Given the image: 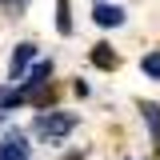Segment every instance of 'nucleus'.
I'll return each instance as SVG.
<instances>
[{
	"mask_svg": "<svg viewBox=\"0 0 160 160\" xmlns=\"http://www.w3.org/2000/svg\"><path fill=\"white\" fill-rule=\"evenodd\" d=\"M36 136H48V140H60V136H68L72 128H76V116L72 112H48V116H36Z\"/></svg>",
	"mask_w": 160,
	"mask_h": 160,
	"instance_id": "nucleus-1",
	"label": "nucleus"
},
{
	"mask_svg": "<svg viewBox=\"0 0 160 160\" xmlns=\"http://www.w3.org/2000/svg\"><path fill=\"white\" fill-rule=\"evenodd\" d=\"M32 56H36V44H28V40L16 44V52H12V60H8V76L20 80V76H24V68L32 64Z\"/></svg>",
	"mask_w": 160,
	"mask_h": 160,
	"instance_id": "nucleus-2",
	"label": "nucleus"
},
{
	"mask_svg": "<svg viewBox=\"0 0 160 160\" xmlns=\"http://www.w3.org/2000/svg\"><path fill=\"white\" fill-rule=\"evenodd\" d=\"M0 160H28V144H24V132H8L4 144H0Z\"/></svg>",
	"mask_w": 160,
	"mask_h": 160,
	"instance_id": "nucleus-3",
	"label": "nucleus"
},
{
	"mask_svg": "<svg viewBox=\"0 0 160 160\" xmlns=\"http://www.w3.org/2000/svg\"><path fill=\"white\" fill-rule=\"evenodd\" d=\"M92 20H96L100 28H120L124 24V8L120 4H96L92 8Z\"/></svg>",
	"mask_w": 160,
	"mask_h": 160,
	"instance_id": "nucleus-4",
	"label": "nucleus"
},
{
	"mask_svg": "<svg viewBox=\"0 0 160 160\" xmlns=\"http://www.w3.org/2000/svg\"><path fill=\"white\" fill-rule=\"evenodd\" d=\"M140 112H144V124H148V132H152V148L160 152V104L156 100H144Z\"/></svg>",
	"mask_w": 160,
	"mask_h": 160,
	"instance_id": "nucleus-5",
	"label": "nucleus"
},
{
	"mask_svg": "<svg viewBox=\"0 0 160 160\" xmlns=\"http://www.w3.org/2000/svg\"><path fill=\"white\" fill-rule=\"evenodd\" d=\"M92 64H96V68H104V72H112V68L120 64V56L108 48V44H96V48H92Z\"/></svg>",
	"mask_w": 160,
	"mask_h": 160,
	"instance_id": "nucleus-6",
	"label": "nucleus"
},
{
	"mask_svg": "<svg viewBox=\"0 0 160 160\" xmlns=\"http://www.w3.org/2000/svg\"><path fill=\"white\" fill-rule=\"evenodd\" d=\"M24 88H0V112H8V108H16V104H24Z\"/></svg>",
	"mask_w": 160,
	"mask_h": 160,
	"instance_id": "nucleus-7",
	"label": "nucleus"
},
{
	"mask_svg": "<svg viewBox=\"0 0 160 160\" xmlns=\"http://www.w3.org/2000/svg\"><path fill=\"white\" fill-rule=\"evenodd\" d=\"M56 32L68 36L72 32V16H68V0H56Z\"/></svg>",
	"mask_w": 160,
	"mask_h": 160,
	"instance_id": "nucleus-8",
	"label": "nucleus"
},
{
	"mask_svg": "<svg viewBox=\"0 0 160 160\" xmlns=\"http://www.w3.org/2000/svg\"><path fill=\"white\" fill-rule=\"evenodd\" d=\"M140 72H144L148 80H160V48H156V52H148V56L140 60Z\"/></svg>",
	"mask_w": 160,
	"mask_h": 160,
	"instance_id": "nucleus-9",
	"label": "nucleus"
},
{
	"mask_svg": "<svg viewBox=\"0 0 160 160\" xmlns=\"http://www.w3.org/2000/svg\"><path fill=\"white\" fill-rule=\"evenodd\" d=\"M24 8H28V0H4V12H12V16L24 12Z\"/></svg>",
	"mask_w": 160,
	"mask_h": 160,
	"instance_id": "nucleus-10",
	"label": "nucleus"
},
{
	"mask_svg": "<svg viewBox=\"0 0 160 160\" xmlns=\"http://www.w3.org/2000/svg\"><path fill=\"white\" fill-rule=\"evenodd\" d=\"M0 124H4V112H0Z\"/></svg>",
	"mask_w": 160,
	"mask_h": 160,
	"instance_id": "nucleus-11",
	"label": "nucleus"
}]
</instances>
